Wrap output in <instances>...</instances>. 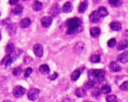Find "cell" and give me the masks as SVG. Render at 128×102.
<instances>
[{"label": "cell", "instance_id": "obj_13", "mask_svg": "<svg viewBox=\"0 0 128 102\" xmlns=\"http://www.w3.org/2000/svg\"><path fill=\"white\" fill-rule=\"evenodd\" d=\"M50 12L52 17L57 16L59 14V12H60V7H59L58 4H54V5L52 6V8L50 9V12Z\"/></svg>", "mask_w": 128, "mask_h": 102}, {"label": "cell", "instance_id": "obj_15", "mask_svg": "<svg viewBox=\"0 0 128 102\" xmlns=\"http://www.w3.org/2000/svg\"><path fill=\"white\" fill-rule=\"evenodd\" d=\"M72 9H73V6H72V4L70 2H66L62 6V11L64 12H66V13L70 12L72 11Z\"/></svg>", "mask_w": 128, "mask_h": 102}, {"label": "cell", "instance_id": "obj_30", "mask_svg": "<svg viewBox=\"0 0 128 102\" xmlns=\"http://www.w3.org/2000/svg\"><path fill=\"white\" fill-rule=\"evenodd\" d=\"M116 44V40L115 39V38H111V39H110V40H108V47H110V48H113Z\"/></svg>", "mask_w": 128, "mask_h": 102}, {"label": "cell", "instance_id": "obj_2", "mask_svg": "<svg viewBox=\"0 0 128 102\" xmlns=\"http://www.w3.org/2000/svg\"><path fill=\"white\" fill-rule=\"evenodd\" d=\"M105 77V71L102 69H92L88 71V81L98 84L100 83Z\"/></svg>", "mask_w": 128, "mask_h": 102}, {"label": "cell", "instance_id": "obj_35", "mask_svg": "<svg viewBox=\"0 0 128 102\" xmlns=\"http://www.w3.org/2000/svg\"><path fill=\"white\" fill-rule=\"evenodd\" d=\"M57 77H58V74H57V73H54V74H52V76H48V78H49L50 80H54V79H56Z\"/></svg>", "mask_w": 128, "mask_h": 102}, {"label": "cell", "instance_id": "obj_26", "mask_svg": "<svg viewBox=\"0 0 128 102\" xmlns=\"http://www.w3.org/2000/svg\"><path fill=\"white\" fill-rule=\"evenodd\" d=\"M90 60L94 63H98L100 61V55L99 54H92V56L90 57Z\"/></svg>", "mask_w": 128, "mask_h": 102}, {"label": "cell", "instance_id": "obj_27", "mask_svg": "<svg viewBox=\"0 0 128 102\" xmlns=\"http://www.w3.org/2000/svg\"><path fill=\"white\" fill-rule=\"evenodd\" d=\"M6 52H7L8 55H11V53H12L14 51V45L12 44V43H10V44H8L7 45H6Z\"/></svg>", "mask_w": 128, "mask_h": 102}, {"label": "cell", "instance_id": "obj_17", "mask_svg": "<svg viewBox=\"0 0 128 102\" xmlns=\"http://www.w3.org/2000/svg\"><path fill=\"white\" fill-rule=\"evenodd\" d=\"M75 94H76V96L79 97V98H84L86 95V91L83 88H78L75 91Z\"/></svg>", "mask_w": 128, "mask_h": 102}, {"label": "cell", "instance_id": "obj_37", "mask_svg": "<svg viewBox=\"0 0 128 102\" xmlns=\"http://www.w3.org/2000/svg\"><path fill=\"white\" fill-rule=\"evenodd\" d=\"M31 60H32V59L30 58V57H25V59H24V61H25V63H30Z\"/></svg>", "mask_w": 128, "mask_h": 102}, {"label": "cell", "instance_id": "obj_18", "mask_svg": "<svg viewBox=\"0 0 128 102\" xmlns=\"http://www.w3.org/2000/svg\"><path fill=\"white\" fill-rule=\"evenodd\" d=\"M87 6H88V3L86 2V1H83V2H81L79 4V6H78V12H79L80 13L84 12L86 9H87Z\"/></svg>", "mask_w": 128, "mask_h": 102}, {"label": "cell", "instance_id": "obj_39", "mask_svg": "<svg viewBox=\"0 0 128 102\" xmlns=\"http://www.w3.org/2000/svg\"><path fill=\"white\" fill-rule=\"evenodd\" d=\"M3 102H12V101H10V100H4V101H3Z\"/></svg>", "mask_w": 128, "mask_h": 102}, {"label": "cell", "instance_id": "obj_14", "mask_svg": "<svg viewBox=\"0 0 128 102\" xmlns=\"http://www.w3.org/2000/svg\"><path fill=\"white\" fill-rule=\"evenodd\" d=\"M110 69L112 72H118V71H120V69H121V67H120L116 62L112 61L110 64Z\"/></svg>", "mask_w": 128, "mask_h": 102}, {"label": "cell", "instance_id": "obj_5", "mask_svg": "<svg viewBox=\"0 0 128 102\" xmlns=\"http://www.w3.org/2000/svg\"><path fill=\"white\" fill-rule=\"evenodd\" d=\"M33 51H34V53L36 54V56L38 58H41L43 56V53H44V49H43V46L40 44H36L33 46Z\"/></svg>", "mask_w": 128, "mask_h": 102}, {"label": "cell", "instance_id": "obj_32", "mask_svg": "<svg viewBox=\"0 0 128 102\" xmlns=\"http://www.w3.org/2000/svg\"><path fill=\"white\" fill-rule=\"evenodd\" d=\"M22 72V69L20 68H16L14 69V71H12V74H14V76H19V75L20 74V73Z\"/></svg>", "mask_w": 128, "mask_h": 102}, {"label": "cell", "instance_id": "obj_9", "mask_svg": "<svg viewBox=\"0 0 128 102\" xmlns=\"http://www.w3.org/2000/svg\"><path fill=\"white\" fill-rule=\"evenodd\" d=\"M12 60H14V58H12V55H6V56L2 60V61H1V64L4 65L6 67H7V66H9L11 63H12Z\"/></svg>", "mask_w": 128, "mask_h": 102}, {"label": "cell", "instance_id": "obj_12", "mask_svg": "<svg viewBox=\"0 0 128 102\" xmlns=\"http://www.w3.org/2000/svg\"><path fill=\"white\" fill-rule=\"evenodd\" d=\"M118 60L119 62H122V63H126L128 61V52H124L123 53L118 55Z\"/></svg>", "mask_w": 128, "mask_h": 102}, {"label": "cell", "instance_id": "obj_33", "mask_svg": "<svg viewBox=\"0 0 128 102\" xmlns=\"http://www.w3.org/2000/svg\"><path fill=\"white\" fill-rule=\"evenodd\" d=\"M84 86H86V89H91L94 86V83H92V82H90V81H88L87 83H86Z\"/></svg>", "mask_w": 128, "mask_h": 102}, {"label": "cell", "instance_id": "obj_25", "mask_svg": "<svg viewBox=\"0 0 128 102\" xmlns=\"http://www.w3.org/2000/svg\"><path fill=\"white\" fill-rule=\"evenodd\" d=\"M16 29H17V28H16V24H9L8 25V31H9V34H10L11 36H12V35L15 34Z\"/></svg>", "mask_w": 128, "mask_h": 102}, {"label": "cell", "instance_id": "obj_7", "mask_svg": "<svg viewBox=\"0 0 128 102\" xmlns=\"http://www.w3.org/2000/svg\"><path fill=\"white\" fill-rule=\"evenodd\" d=\"M52 17H49V16H44L41 19V24L44 28H48V27L52 24Z\"/></svg>", "mask_w": 128, "mask_h": 102}, {"label": "cell", "instance_id": "obj_29", "mask_svg": "<svg viewBox=\"0 0 128 102\" xmlns=\"http://www.w3.org/2000/svg\"><path fill=\"white\" fill-rule=\"evenodd\" d=\"M107 102H116L118 101V98L115 95H110V96H107L106 98Z\"/></svg>", "mask_w": 128, "mask_h": 102}, {"label": "cell", "instance_id": "obj_19", "mask_svg": "<svg viewBox=\"0 0 128 102\" xmlns=\"http://www.w3.org/2000/svg\"><path fill=\"white\" fill-rule=\"evenodd\" d=\"M80 75H81V71L78 69H76L74 70L73 72H72L71 76H70V78H71V80L72 81H76L79 78Z\"/></svg>", "mask_w": 128, "mask_h": 102}, {"label": "cell", "instance_id": "obj_8", "mask_svg": "<svg viewBox=\"0 0 128 102\" xmlns=\"http://www.w3.org/2000/svg\"><path fill=\"white\" fill-rule=\"evenodd\" d=\"M110 27L114 31H119L122 28V25H121V23L119 21H112L110 24Z\"/></svg>", "mask_w": 128, "mask_h": 102}, {"label": "cell", "instance_id": "obj_38", "mask_svg": "<svg viewBox=\"0 0 128 102\" xmlns=\"http://www.w3.org/2000/svg\"><path fill=\"white\" fill-rule=\"evenodd\" d=\"M9 4H16V5H17L18 1H17V0H10V1H9Z\"/></svg>", "mask_w": 128, "mask_h": 102}, {"label": "cell", "instance_id": "obj_4", "mask_svg": "<svg viewBox=\"0 0 128 102\" xmlns=\"http://www.w3.org/2000/svg\"><path fill=\"white\" fill-rule=\"evenodd\" d=\"M25 92H26L25 88L22 87V86H20V85L15 86V87L14 88V91H12V93H14V97H16V98H20V97H22Z\"/></svg>", "mask_w": 128, "mask_h": 102}, {"label": "cell", "instance_id": "obj_28", "mask_svg": "<svg viewBox=\"0 0 128 102\" xmlns=\"http://www.w3.org/2000/svg\"><path fill=\"white\" fill-rule=\"evenodd\" d=\"M108 3H110L112 6H114V7H118V6H120L122 4V2L119 1V0H110Z\"/></svg>", "mask_w": 128, "mask_h": 102}, {"label": "cell", "instance_id": "obj_23", "mask_svg": "<svg viewBox=\"0 0 128 102\" xmlns=\"http://www.w3.org/2000/svg\"><path fill=\"white\" fill-rule=\"evenodd\" d=\"M110 92H111V87L108 84H104L100 88V92L103 94H108Z\"/></svg>", "mask_w": 128, "mask_h": 102}, {"label": "cell", "instance_id": "obj_31", "mask_svg": "<svg viewBox=\"0 0 128 102\" xmlns=\"http://www.w3.org/2000/svg\"><path fill=\"white\" fill-rule=\"evenodd\" d=\"M120 89L122 91H124V92H126V91H128V82H124L121 85H120Z\"/></svg>", "mask_w": 128, "mask_h": 102}, {"label": "cell", "instance_id": "obj_21", "mask_svg": "<svg viewBox=\"0 0 128 102\" xmlns=\"http://www.w3.org/2000/svg\"><path fill=\"white\" fill-rule=\"evenodd\" d=\"M22 11H23V7L20 4H17V5L12 9V12H14L15 15H20L22 13Z\"/></svg>", "mask_w": 128, "mask_h": 102}, {"label": "cell", "instance_id": "obj_6", "mask_svg": "<svg viewBox=\"0 0 128 102\" xmlns=\"http://www.w3.org/2000/svg\"><path fill=\"white\" fill-rule=\"evenodd\" d=\"M89 19H90V21L94 22V23H98L100 20V16L97 11H94V12H91V14L89 15Z\"/></svg>", "mask_w": 128, "mask_h": 102}, {"label": "cell", "instance_id": "obj_36", "mask_svg": "<svg viewBox=\"0 0 128 102\" xmlns=\"http://www.w3.org/2000/svg\"><path fill=\"white\" fill-rule=\"evenodd\" d=\"M100 91L99 90V89H95V90L94 91V92H92V95H94V96L97 97L99 95V93H100Z\"/></svg>", "mask_w": 128, "mask_h": 102}, {"label": "cell", "instance_id": "obj_10", "mask_svg": "<svg viewBox=\"0 0 128 102\" xmlns=\"http://www.w3.org/2000/svg\"><path fill=\"white\" fill-rule=\"evenodd\" d=\"M30 24H31V20H30V18H24V19H22V20L20 21V23H19L20 27V28H28V27L30 26Z\"/></svg>", "mask_w": 128, "mask_h": 102}, {"label": "cell", "instance_id": "obj_11", "mask_svg": "<svg viewBox=\"0 0 128 102\" xmlns=\"http://www.w3.org/2000/svg\"><path fill=\"white\" fill-rule=\"evenodd\" d=\"M128 48V41L127 40H122L120 41L118 44H116V49L118 51L124 50V49Z\"/></svg>", "mask_w": 128, "mask_h": 102}, {"label": "cell", "instance_id": "obj_20", "mask_svg": "<svg viewBox=\"0 0 128 102\" xmlns=\"http://www.w3.org/2000/svg\"><path fill=\"white\" fill-rule=\"evenodd\" d=\"M97 12H98V13L100 14V17H106L108 13V10H107L104 6H100V7L98 8V11H97Z\"/></svg>", "mask_w": 128, "mask_h": 102}, {"label": "cell", "instance_id": "obj_22", "mask_svg": "<svg viewBox=\"0 0 128 102\" xmlns=\"http://www.w3.org/2000/svg\"><path fill=\"white\" fill-rule=\"evenodd\" d=\"M39 71L42 74H48V73L50 72V68L46 64H43L39 67Z\"/></svg>", "mask_w": 128, "mask_h": 102}, {"label": "cell", "instance_id": "obj_1", "mask_svg": "<svg viewBox=\"0 0 128 102\" xmlns=\"http://www.w3.org/2000/svg\"><path fill=\"white\" fill-rule=\"evenodd\" d=\"M83 23L81 19L76 18H71L70 20H67L66 22V26H67V34L68 35H74L76 33H79L82 31L83 27H82Z\"/></svg>", "mask_w": 128, "mask_h": 102}, {"label": "cell", "instance_id": "obj_16", "mask_svg": "<svg viewBox=\"0 0 128 102\" xmlns=\"http://www.w3.org/2000/svg\"><path fill=\"white\" fill-rule=\"evenodd\" d=\"M100 29L99 28H96V27H94V28H92L90 29V35L91 36H92V37H98L99 36H100Z\"/></svg>", "mask_w": 128, "mask_h": 102}, {"label": "cell", "instance_id": "obj_34", "mask_svg": "<svg viewBox=\"0 0 128 102\" xmlns=\"http://www.w3.org/2000/svg\"><path fill=\"white\" fill-rule=\"evenodd\" d=\"M31 73H32V68H28L26 69V71H25V76H26V77H28V76H30V75H31Z\"/></svg>", "mask_w": 128, "mask_h": 102}, {"label": "cell", "instance_id": "obj_24", "mask_svg": "<svg viewBox=\"0 0 128 102\" xmlns=\"http://www.w3.org/2000/svg\"><path fill=\"white\" fill-rule=\"evenodd\" d=\"M32 7H33V9H34L35 11H40L43 8V4L41 2H39V1H35V2L33 3Z\"/></svg>", "mask_w": 128, "mask_h": 102}, {"label": "cell", "instance_id": "obj_3", "mask_svg": "<svg viewBox=\"0 0 128 102\" xmlns=\"http://www.w3.org/2000/svg\"><path fill=\"white\" fill-rule=\"evenodd\" d=\"M39 92L40 91L38 89H36V88H32L28 91V99L31 101H34L38 99V95H39Z\"/></svg>", "mask_w": 128, "mask_h": 102}]
</instances>
